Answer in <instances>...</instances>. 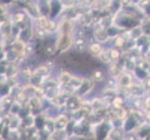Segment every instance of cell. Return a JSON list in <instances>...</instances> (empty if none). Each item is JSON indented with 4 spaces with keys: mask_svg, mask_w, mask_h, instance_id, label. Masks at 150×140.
<instances>
[{
    "mask_svg": "<svg viewBox=\"0 0 150 140\" xmlns=\"http://www.w3.org/2000/svg\"><path fill=\"white\" fill-rule=\"evenodd\" d=\"M114 103V106L117 107H121L122 104H123V100L121 97H116V99L113 101Z\"/></svg>",
    "mask_w": 150,
    "mask_h": 140,
    "instance_id": "cell-1",
    "label": "cell"
},
{
    "mask_svg": "<svg viewBox=\"0 0 150 140\" xmlns=\"http://www.w3.org/2000/svg\"><path fill=\"white\" fill-rule=\"evenodd\" d=\"M91 50L92 51L93 53H100V50H101V48H100V46L98 45V44H94V45H92L91 47Z\"/></svg>",
    "mask_w": 150,
    "mask_h": 140,
    "instance_id": "cell-2",
    "label": "cell"
},
{
    "mask_svg": "<svg viewBox=\"0 0 150 140\" xmlns=\"http://www.w3.org/2000/svg\"><path fill=\"white\" fill-rule=\"evenodd\" d=\"M95 79L96 80H101L102 79V77H103V74H102V72H100V71H97V72H95Z\"/></svg>",
    "mask_w": 150,
    "mask_h": 140,
    "instance_id": "cell-3",
    "label": "cell"
},
{
    "mask_svg": "<svg viewBox=\"0 0 150 140\" xmlns=\"http://www.w3.org/2000/svg\"><path fill=\"white\" fill-rule=\"evenodd\" d=\"M111 56H112V58H114V59H117V57H118V53H117V51L113 50L112 53H111Z\"/></svg>",
    "mask_w": 150,
    "mask_h": 140,
    "instance_id": "cell-4",
    "label": "cell"
}]
</instances>
